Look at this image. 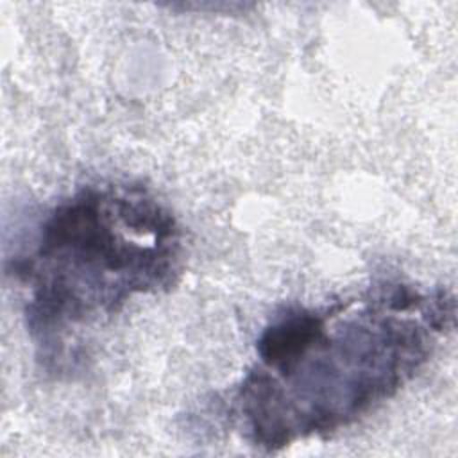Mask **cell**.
I'll return each instance as SVG.
<instances>
[{
  "instance_id": "2",
  "label": "cell",
  "mask_w": 458,
  "mask_h": 458,
  "mask_svg": "<svg viewBox=\"0 0 458 458\" xmlns=\"http://www.w3.org/2000/svg\"><path fill=\"white\" fill-rule=\"evenodd\" d=\"M182 233L168 208L134 184H88L45 218L36 249L14 263L27 284L25 324L38 356L64 363L68 342L131 297L170 290Z\"/></svg>"
},
{
  "instance_id": "1",
  "label": "cell",
  "mask_w": 458,
  "mask_h": 458,
  "mask_svg": "<svg viewBox=\"0 0 458 458\" xmlns=\"http://www.w3.org/2000/svg\"><path fill=\"white\" fill-rule=\"evenodd\" d=\"M454 301L404 284L326 310L290 308L256 342L236 401L256 445L331 433L390 399L431 354Z\"/></svg>"
}]
</instances>
